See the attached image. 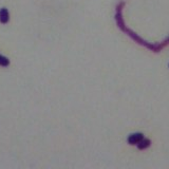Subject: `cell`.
I'll return each instance as SVG.
<instances>
[{
    "label": "cell",
    "mask_w": 169,
    "mask_h": 169,
    "mask_svg": "<svg viewBox=\"0 0 169 169\" xmlns=\"http://www.w3.org/2000/svg\"><path fill=\"white\" fill-rule=\"evenodd\" d=\"M144 139V135L142 133H133V134H130L128 136V143L130 145H137L139 142H141L142 139Z\"/></svg>",
    "instance_id": "cell-1"
},
{
    "label": "cell",
    "mask_w": 169,
    "mask_h": 169,
    "mask_svg": "<svg viewBox=\"0 0 169 169\" xmlns=\"http://www.w3.org/2000/svg\"><path fill=\"white\" fill-rule=\"evenodd\" d=\"M9 20H10V14H9V11L5 8L0 9V22L3 24L8 23Z\"/></svg>",
    "instance_id": "cell-2"
},
{
    "label": "cell",
    "mask_w": 169,
    "mask_h": 169,
    "mask_svg": "<svg viewBox=\"0 0 169 169\" xmlns=\"http://www.w3.org/2000/svg\"><path fill=\"white\" fill-rule=\"evenodd\" d=\"M150 144H151V142H150L149 139H143L141 142H139V143H137V148H139V150H144V149H146V148L149 147Z\"/></svg>",
    "instance_id": "cell-3"
},
{
    "label": "cell",
    "mask_w": 169,
    "mask_h": 169,
    "mask_svg": "<svg viewBox=\"0 0 169 169\" xmlns=\"http://www.w3.org/2000/svg\"><path fill=\"white\" fill-rule=\"evenodd\" d=\"M10 65V60L5 57V56L0 55V66L1 67H8Z\"/></svg>",
    "instance_id": "cell-4"
}]
</instances>
